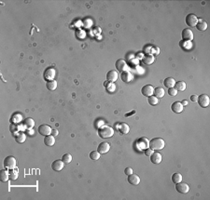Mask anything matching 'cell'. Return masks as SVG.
I'll return each instance as SVG.
<instances>
[{
	"mask_svg": "<svg viewBox=\"0 0 210 200\" xmlns=\"http://www.w3.org/2000/svg\"><path fill=\"white\" fill-rule=\"evenodd\" d=\"M163 84L168 89H170V87H175V84H176V81L173 77H168V78H165V80L163 81Z\"/></svg>",
	"mask_w": 210,
	"mask_h": 200,
	"instance_id": "484cf974",
	"label": "cell"
},
{
	"mask_svg": "<svg viewBox=\"0 0 210 200\" xmlns=\"http://www.w3.org/2000/svg\"><path fill=\"white\" fill-rule=\"evenodd\" d=\"M62 160L65 164H69L71 161H72V156L70 154H65L62 157Z\"/></svg>",
	"mask_w": 210,
	"mask_h": 200,
	"instance_id": "1f68e13d",
	"label": "cell"
},
{
	"mask_svg": "<svg viewBox=\"0 0 210 200\" xmlns=\"http://www.w3.org/2000/svg\"><path fill=\"white\" fill-rule=\"evenodd\" d=\"M181 36H182V39L184 41H191L193 39V33L191 29L186 28L182 31Z\"/></svg>",
	"mask_w": 210,
	"mask_h": 200,
	"instance_id": "30bf717a",
	"label": "cell"
},
{
	"mask_svg": "<svg viewBox=\"0 0 210 200\" xmlns=\"http://www.w3.org/2000/svg\"><path fill=\"white\" fill-rule=\"evenodd\" d=\"M184 106L181 104V102H175L173 104L171 105V109L172 111L174 112V113L176 114H179V113H181V112L183 111V108Z\"/></svg>",
	"mask_w": 210,
	"mask_h": 200,
	"instance_id": "9a60e30c",
	"label": "cell"
},
{
	"mask_svg": "<svg viewBox=\"0 0 210 200\" xmlns=\"http://www.w3.org/2000/svg\"><path fill=\"white\" fill-rule=\"evenodd\" d=\"M128 182L132 185H137L140 182V178L136 174L128 175Z\"/></svg>",
	"mask_w": 210,
	"mask_h": 200,
	"instance_id": "5bb4252c",
	"label": "cell"
},
{
	"mask_svg": "<svg viewBox=\"0 0 210 200\" xmlns=\"http://www.w3.org/2000/svg\"><path fill=\"white\" fill-rule=\"evenodd\" d=\"M168 94L170 96H176L178 94V90H176L175 87H170V89H168Z\"/></svg>",
	"mask_w": 210,
	"mask_h": 200,
	"instance_id": "d590c367",
	"label": "cell"
},
{
	"mask_svg": "<svg viewBox=\"0 0 210 200\" xmlns=\"http://www.w3.org/2000/svg\"><path fill=\"white\" fill-rule=\"evenodd\" d=\"M149 103L150 105H157L159 103V99L157 97H155L154 95L149 97Z\"/></svg>",
	"mask_w": 210,
	"mask_h": 200,
	"instance_id": "d6a6232c",
	"label": "cell"
},
{
	"mask_svg": "<svg viewBox=\"0 0 210 200\" xmlns=\"http://www.w3.org/2000/svg\"><path fill=\"white\" fill-rule=\"evenodd\" d=\"M144 152H145V155L147 156H150L151 155H152L153 154V152H154V150H152L151 148H147V149H145L144 150Z\"/></svg>",
	"mask_w": 210,
	"mask_h": 200,
	"instance_id": "8d00e7d4",
	"label": "cell"
},
{
	"mask_svg": "<svg viewBox=\"0 0 210 200\" xmlns=\"http://www.w3.org/2000/svg\"><path fill=\"white\" fill-rule=\"evenodd\" d=\"M181 104H182L183 106H185V105H188V102L186 101V100H183V101L181 102Z\"/></svg>",
	"mask_w": 210,
	"mask_h": 200,
	"instance_id": "b9f144b4",
	"label": "cell"
},
{
	"mask_svg": "<svg viewBox=\"0 0 210 200\" xmlns=\"http://www.w3.org/2000/svg\"><path fill=\"white\" fill-rule=\"evenodd\" d=\"M197 102H198L199 105L203 108H205L209 105V102H210V100H209V97L207 95V94H202L198 97V100H197Z\"/></svg>",
	"mask_w": 210,
	"mask_h": 200,
	"instance_id": "8992f818",
	"label": "cell"
},
{
	"mask_svg": "<svg viewBox=\"0 0 210 200\" xmlns=\"http://www.w3.org/2000/svg\"><path fill=\"white\" fill-rule=\"evenodd\" d=\"M195 27L197 28V30H199L201 32H204L207 29V23L204 22V20H200V22L197 23Z\"/></svg>",
	"mask_w": 210,
	"mask_h": 200,
	"instance_id": "d4e9b609",
	"label": "cell"
},
{
	"mask_svg": "<svg viewBox=\"0 0 210 200\" xmlns=\"http://www.w3.org/2000/svg\"><path fill=\"white\" fill-rule=\"evenodd\" d=\"M55 137H53L52 135H48L45 136L44 138V143L47 145V146H53V144L55 143Z\"/></svg>",
	"mask_w": 210,
	"mask_h": 200,
	"instance_id": "44dd1931",
	"label": "cell"
},
{
	"mask_svg": "<svg viewBox=\"0 0 210 200\" xmlns=\"http://www.w3.org/2000/svg\"><path fill=\"white\" fill-rule=\"evenodd\" d=\"M134 113H136V111H133L132 113H130V114H126V115H125V116H126V117H128V116H131V115H133V114H134Z\"/></svg>",
	"mask_w": 210,
	"mask_h": 200,
	"instance_id": "7bdbcfd3",
	"label": "cell"
},
{
	"mask_svg": "<svg viewBox=\"0 0 210 200\" xmlns=\"http://www.w3.org/2000/svg\"><path fill=\"white\" fill-rule=\"evenodd\" d=\"M58 134H59V131H58L57 130H55V128H53V130H52V133H50V135H52L53 137H56Z\"/></svg>",
	"mask_w": 210,
	"mask_h": 200,
	"instance_id": "f35d334b",
	"label": "cell"
},
{
	"mask_svg": "<svg viewBox=\"0 0 210 200\" xmlns=\"http://www.w3.org/2000/svg\"><path fill=\"white\" fill-rule=\"evenodd\" d=\"M120 77H121V80L125 83H129L132 81L133 79V74L129 72V71H124V72L121 73L120 74Z\"/></svg>",
	"mask_w": 210,
	"mask_h": 200,
	"instance_id": "e0dca14e",
	"label": "cell"
},
{
	"mask_svg": "<svg viewBox=\"0 0 210 200\" xmlns=\"http://www.w3.org/2000/svg\"><path fill=\"white\" fill-rule=\"evenodd\" d=\"M197 23H198V18H197V16L195 14H189L187 17H186V23L188 26L190 27H195Z\"/></svg>",
	"mask_w": 210,
	"mask_h": 200,
	"instance_id": "277c9868",
	"label": "cell"
},
{
	"mask_svg": "<svg viewBox=\"0 0 210 200\" xmlns=\"http://www.w3.org/2000/svg\"><path fill=\"white\" fill-rule=\"evenodd\" d=\"M165 146V141L162 138H154L149 141V148L152 150H162Z\"/></svg>",
	"mask_w": 210,
	"mask_h": 200,
	"instance_id": "7a4b0ae2",
	"label": "cell"
},
{
	"mask_svg": "<svg viewBox=\"0 0 210 200\" xmlns=\"http://www.w3.org/2000/svg\"><path fill=\"white\" fill-rule=\"evenodd\" d=\"M118 130L120 131V133L121 134H127V133L130 131V127L128 126L126 123H120L118 125Z\"/></svg>",
	"mask_w": 210,
	"mask_h": 200,
	"instance_id": "ac0fdd59",
	"label": "cell"
},
{
	"mask_svg": "<svg viewBox=\"0 0 210 200\" xmlns=\"http://www.w3.org/2000/svg\"><path fill=\"white\" fill-rule=\"evenodd\" d=\"M4 168L7 169H13L16 168V158L14 156H7L4 160Z\"/></svg>",
	"mask_w": 210,
	"mask_h": 200,
	"instance_id": "3957f363",
	"label": "cell"
},
{
	"mask_svg": "<svg viewBox=\"0 0 210 200\" xmlns=\"http://www.w3.org/2000/svg\"><path fill=\"white\" fill-rule=\"evenodd\" d=\"M172 182L174 183H178L182 182V175L180 173H174L172 175Z\"/></svg>",
	"mask_w": 210,
	"mask_h": 200,
	"instance_id": "4dcf8cb0",
	"label": "cell"
},
{
	"mask_svg": "<svg viewBox=\"0 0 210 200\" xmlns=\"http://www.w3.org/2000/svg\"><path fill=\"white\" fill-rule=\"evenodd\" d=\"M141 92L142 94L146 96V97H150V96L153 95V92H154V87L151 86V85H146L142 87L141 89Z\"/></svg>",
	"mask_w": 210,
	"mask_h": 200,
	"instance_id": "9c48e42d",
	"label": "cell"
},
{
	"mask_svg": "<svg viewBox=\"0 0 210 200\" xmlns=\"http://www.w3.org/2000/svg\"><path fill=\"white\" fill-rule=\"evenodd\" d=\"M137 145L139 147V149L145 150L149 147V141L147 138H145V137H142V138H140L137 141Z\"/></svg>",
	"mask_w": 210,
	"mask_h": 200,
	"instance_id": "8fae6325",
	"label": "cell"
},
{
	"mask_svg": "<svg viewBox=\"0 0 210 200\" xmlns=\"http://www.w3.org/2000/svg\"><path fill=\"white\" fill-rule=\"evenodd\" d=\"M39 133L42 136H48L50 135L52 133V128H50L49 125H40L39 127Z\"/></svg>",
	"mask_w": 210,
	"mask_h": 200,
	"instance_id": "ba28073f",
	"label": "cell"
},
{
	"mask_svg": "<svg viewBox=\"0 0 210 200\" xmlns=\"http://www.w3.org/2000/svg\"><path fill=\"white\" fill-rule=\"evenodd\" d=\"M150 161L152 162L153 164H159L162 162V155L158 152H153V154L150 156Z\"/></svg>",
	"mask_w": 210,
	"mask_h": 200,
	"instance_id": "2e32d148",
	"label": "cell"
},
{
	"mask_svg": "<svg viewBox=\"0 0 210 200\" xmlns=\"http://www.w3.org/2000/svg\"><path fill=\"white\" fill-rule=\"evenodd\" d=\"M17 178H18V173L17 171H15V169H10V179L12 181H15L17 180Z\"/></svg>",
	"mask_w": 210,
	"mask_h": 200,
	"instance_id": "e575fe53",
	"label": "cell"
},
{
	"mask_svg": "<svg viewBox=\"0 0 210 200\" xmlns=\"http://www.w3.org/2000/svg\"><path fill=\"white\" fill-rule=\"evenodd\" d=\"M186 83L184 81H178V82H176L175 84V89L178 90V91H184L186 89Z\"/></svg>",
	"mask_w": 210,
	"mask_h": 200,
	"instance_id": "4316f807",
	"label": "cell"
},
{
	"mask_svg": "<svg viewBox=\"0 0 210 200\" xmlns=\"http://www.w3.org/2000/svg\"><path fill=\"white\" fill-rule=\"evenodd\" d=\"M25 140H26V136H25V134H24V133H23V132H20V133H18V134L15 136V141L18 143H24Z\"/></svg>",
	"mask_w": 210,
	"mask_h": 200,
	"instance_id": "f546056e",
	"label": "cell"
},
{
	"mask_svg": "<svg viewBox=\"0 0 210 200\" xmlns=\"http://www.w3.org/2000/svg\"><path fill=\"white\" fill-rule=\"evenodd\" d=\"M84 24H85V26L86 27H89V26H91L92 25V22L90 20H84V23H83Z\"/></svg>",
	"mask_w": 210,
	"mask_h": 200,
	"instance_id": "ab89813d",
	"label": "cell"
},
{
	"mask_svg": "<svg viewBox=\"0 0 210 200\" xmlns=\"http://www.w3.org/2000/svg\"><path fill=\"white\" fill-rule=\"evenodd\" d=\"M64 165H65V163L63 162V160L58 159V160H55L52 162V169L53 170H56V171H61V170L64 169Z\"/></svg>",
	"mask_w": 210,
	"mask_h": 200,
	"instance_id": "7c38bea8",
	"label": "cell"
},
{
	"mask_svg": "<svg viewBox=\"0 0 210 200\" xmlns=\"http://www.w3.org/2000/svg\"><path fill=\"white\" fill-rule=\"evenodd\" d=\"M8 179H10V171H8L7 169H2L0 171V180H1V182H6L8 181Z\"/></svg>",
	"mask_w": 210,
	"mask_h": 200,
	"instance_id": "7402d4cb",
	"label": "cell"
},
{
	"mask_svg": "<svg viewBox=\"0 0 210 200\" xmlns=\"http://www.w3.org/2000/svg\"><path fill=\"white\" fill-rule=\"evenodd\" d=\"M109 150H110V145L107 143H101L97 147V151L100 154H107Z\"/></svg>",
	"mask_w": 210,
	"mask_h": 200,
	"instance_id": "4fadbf2b",
	"label": "cell"
},
{
	"mask_svg": "<svg viewBox=\"0 0 210 200\" xmlns=\"http://www.w3.org/2000/svg\"><path fill=\"white\" fill-rule=\"evenodd\" d=\"M118 73L116 72V71H113V70H111V71H109V72L107 73V81H109V82H115V81H117V79H118Z\"/></svg>",
	"mask_w": 210,
	"mask_h": 200,
	"instance_id": "ffe728a7",
	"label": "cell"
},
{
	"mask_svg": "<svg viewBox=\"0 0 210 200\" xmlns=\"http://www.w3.org/2000/svg\"><path fill=\"white\" fill-rule=\"evenodd\" d=\"M46 86H47V89L50 91H53V90H55L57 89V81L54 79V80H50V81H48L47 82V84H46Z\"/></svg>",
	"mask_w": 210,
	"mask_h": 200,
	"instance_id": "83f0119b",
	"label": "cell"
},
{
	"mask_svg": "<svg viewBox=\"0 0 210 200\" xmlns=\"http://www.w3.org/2000/svg\"><path fill=\"white\" fill-rule=\"evenodd\" d=\"M100 155L101 154L98 151H92L90 154V158L92 160H98L100 158Z\"/></svg>",
	"mask_w": 210,
	"mask_h": 200,
	"instance_id": "836d02e7",
	"label": "cell"
},
{
	"mask_svg": "<svg viewBox=\"0 0 210 200\" xmlns=\"http://www.w3.org/2000/svg\"><path fill=\"white\" fill-rule=\"evenodd\" d=\"M154 60H155L154 56L149 54V55H146L144 58H143V62H144V63L147 64V65H149V64H152L153 63Z\"/></svg>",
	"mask_w": 210,
	"mask_h": 200,
	"instance_id": "f1b7e54d",
	"label": "cell"
},
{
	"mask_svg": "<svg viewBox=\"0 0 210 200\" xmlns=\"http://www.w3.org/2000/svg\"><path fill=\"white\" fill-rule=\"evenodd\" d=\"M165 89H163V87H156V89H154V92H153L154 96L155 97H157L158 99L162 98L163 96H165Z\"/></svg>",
	"mask_w": 210,
	"mask_h": 200,
	"instance_id": "cb8c5ba5",
	"label": "cell"
},
{
	"mask_svg": "<svg viewBox=\"0 0 210 200\" xmlns=\"http://www.w3.org/2000/svg\"><path fill=\"white\" fill-rule=\"evenodd\" d=\"M124 173L126 175H131V174H133V169L132 168H126L125 170H124Z\"/></svg>",
	"mask_w": 210,
	"mask_h": 200,
	"instance_id": "74e56055",
	"label": "cell"
},
{
	"mask_svg": "<svg viewBox=\"0 0 210 200\" xmlns=\"http://www.w3.org/2000/svg\"><path fill=\"white\" fill-rule=\"evenodd\" d=\"M116 68L118 71H120V72H124L127 68V63L125 62V61L123 60H118L116 61Z\"/></svg>",
	"mask_w": 210,
	"mask_h": 200,
	"instance_id": "d6986e66",
	"label": "cell"
},
{
	"mask_svg": "<svg viewBox=\"0 0 210 200\" xmlns=\"http://www.w3.org/2000/svg\"><path fill=\"white\" fill-rule=\"evenodd\" d=\"M23 126L26 128H28V130H30V128H33L34 126H35V121H34L33 118L27 117L23 120Z\"/></svg>",
	"mask_w": 210,
	"mask_h": 200,
	"instance_id": "603a6c76",
	"label": "cell"
},
{
	"mask_svg": "<svg viewBox=\"0 0 210 200\" xmlns=\"http://www.w3.org/2000/svg\"><path fill=\"white\" fill-rule=\"evenodd\" d=\"M197 100H198V97H197V95H191V101L192 102H197Z\"/></svg>",
	"mask_w": 210,
	"mask_h": 200,
	"instance_id": "60d3db41",
	"label": "cell"
},
{
	"mask_svg": "<svg viewBox=\"0 0 210 200\" xmlns=\"http://www.w3.org/2000/svg\"><path fill=\"white\" fill-rule=\"evenodd\" d=\"M176 190L178 192V193L181 194H187L189 191H190V186H189L186 182H178L176 183Z\"/></svg>",
	"mask_w": 210,
	"mask_h": 200,
	"instance_id": "5b68a950",
	"label": "cell"
},
{
	"mask_svg": "<svg viewBox=\"0 0 210 200\" xmlns=\"http://www.w3.org/2000/svg\"><path fill=\"white\" fill-rule=\"evenodd\" d=\"M98 135L102 139H109L114 135V130L110 126H103L99 128Z\"/></svg>",
	"mask_w": 210,
	"mask_h": 200,
	"instance_id": "6da1fadb",
	"label": "cell"
},
{
	"mask_svg": "<svg viewBox=\"0 0 210 200\" xmlns=\"http://www.w3.org/2000/svg\"><path fill=\"white\" fill-rule=\"evenodd\" d=\"M55 74H56V71L53 68H48L44 72V79L47 81L54 80V78H55Z\"/></svg>",
	"mask_w": 210,
	"mask_h": 200,
	"instance_id": "52a82bcc",
	"label": "cell"
}]
</instances>
